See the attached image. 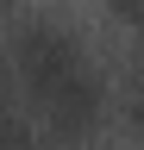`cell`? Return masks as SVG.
Here are the masks:
<instances>
[{
    "label": "cell",
    "mask_w": 144,
    "mask_h": 150,
    "mask_svg": "<svg viewBox=\"0 0 144 150\" xmlns=\"http://www.w3.org/2000/svg\"><path fill=\"white\" fill-rule=\"evenodd\" d=\"M132 119H138V131H144V63L132 69Z\"/></svg>",
    "instance_id": "2"
},
{
    "label": "cell",
    "mask_w": 144,
    "mask_h": 150,
    "mask_svg": "<svg viewBox=\"0 0 144 150\" xmlns=\"http://www.w3.org/2000/svg\"><path fill=\"white\" fill-rule=\"evenodd\" d=\"M13 75L25 81L38 119L57 138H88L106 119V81L88 63L82 38L57 19H25L13 31Z\"/></svg>",
    "instance_id": "1"
}]
</instances>
